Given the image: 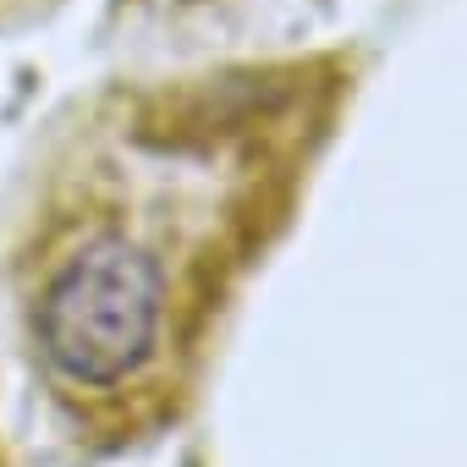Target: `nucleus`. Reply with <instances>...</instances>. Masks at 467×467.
Segmentation results:
<instances>
[{
	"label": "nucleus",
	"mask_w": 467,
	"mask_h": 467,
	"mask_svg": "<svg viewBox=\"0 0 467 467\" xmlns=\"http://www.w3.org/2000/svg\"><path fill=\"white\" fill-rule=\"evenodd\" d=\"M363 72L314 45L105 78L39 132L0 214V297L61 440L110 462L187 423Z\"/></svg>",
	"instance_id": "nucleus-1"
},
{
	"label": "nucleus",
	"mask_w": 467,
	"mask_h": 467,
	"mask_svg": "<svg viewBox=\"0 0 467 467\" xmlns=\"http://www.w3.org/2000/svg\"><path fill=\"white\" fill-rule=\"evenodd\" d=\"M56 6V0H0V28H17V23H34Z\"/></svg>",
	"instance_id": "nucleus-2"
},
{
	"label": "nucleus",
	"mask_w": 467,
	"mask_h": 467,
	"mask_svg": "<svg viewBox=\"0 0 467 467\" xmlns=\"http://www.w3.org/2000/svg\"><path fill=\"white\" fill-rule=\"evenodd\" d=\"M0 467H6V462H0Z\"/></svg>",
	"instance_id": "nucleus-3"
}]
</instances>
